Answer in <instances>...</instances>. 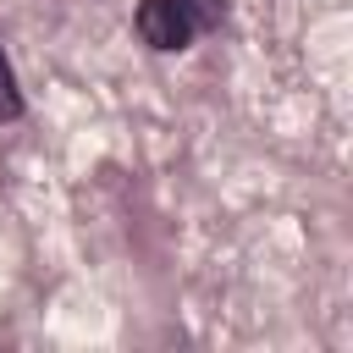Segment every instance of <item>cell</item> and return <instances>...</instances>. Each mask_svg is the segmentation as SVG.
<instances>
[{"instance_id":"1","label":"cell","mask_w":353,"mask_h":353,"mask_svg":"<svg viewBox=\"0 0 353 353\" xmlns=\"http://www.w3.org/2000/svg\"><path fill=\"white\" fill-rule=\"evenodd\" d=\"M132 28H138V39H143L149 50H165V55H171V50H188L193 33H199L176 0H138Z\"/></svg>"},{"instance_id":"2","label":"cell","mask_w":353,"mask_h":353,"mask_svg":"<svg viewBox=\"0 0 353 353\" xmlns=\"http://www.w3.org/2000/svg\"><path fill=\"white\" fill-rule=\"evenodd\" d=\"M28 105H22V88H17V72H11V61H6V50H0V121H17Z\"/></svg>"},{"instance_id":"3","label":"cell","mask_w":353,"mask_h":353,"mask_svg":"<svg viewBox=\"0 0 353 353\" xmlns=\"http://www.w3.org/2000/svg\"><path fill=\"white\" fill-rule=\"evenodd\" d=\"M176 6L188 11V22H193L199 33H210V28L226 22V0H176Z\"/></svg>"}]
</instances>
